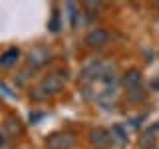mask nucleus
<instances>
[{
	"instance_id": "1",
	"label": "nucleus",
	"mask_w": 159,
	"mask_h": 149,
	"mask_svg": "<svg viewBox=\"0 0 159 149\" xmlns=\"http://www.w3.org/2000/svg\"><path fill=\"white\" fill-rule=\"evenodd\" d=\"M76 135L70 131H56L46 139V149H72Z\"/></svg>"
},
{
	"instance_id": "2",
	"label": "nucleus",
	"mask_w": 159,
	"mask_h": 149,
	"mask_svg": "<svg viewBox=\"0 0 159 149\" xmlns=\"http://www.w3.org/2000/svg\"><path fill=\"white\" fill-rule=\"evenodd\" d=\"M64 88V78L60 76V74H50L42 79V84H40V92H44V96H48V93H58L62 92Z\"/></svg>"
},
{
	"instance_id": "3",
	"label": "nucleus",
	"mask_w": 159,
	"mask_h": 149,
	"mask_svg": "<svg viewBox=\"0 0 159 149\" xmlns=\"http://www.w3.org/2000/svg\"><path fill=\"white\" fill-rule=\"evenodd\" d=\"M50 56H52V54H50L48 48L36 46V48L30 50V54H28V64L32 68H40V66H44V64L50 62Z\"/></svg>"
},
{
	"instance_id": "4",
	"label": "nucleus",
	"mask_w": 159,
	"mask_h": 149,
	"mask_svg": "<svg viewBox=\"0 0 159 149\" xmlns=\"http://www.w3.org/2000/svg\"><path fill=\"white\" fill-rule=\"evenodd\" d=\"M89 141H92L96 147L106 149L109 143H111V137H109V131H107V129L96 127V129H92V131H89Z\"/></svg>"
},
{
	"instance_id": "5",
	"label": "nucleus",
	"mask_w": 159,
	"mask_h": 149,
	"mask_svg": "<svg viewBox=\"0 0 159 149\" xmlns=\"http://www.w3.org/2000/svg\"><path fill=\"white\" fill-rule=\"evenodd\" d=\"M107 40H109L107 30H103V28H93L92 32H88L86 44H89V46H103V44H107Z\"/></svg>"
},
{
	"instance_id": "6",
	"label": "nucleus",
	"mask_w": 159,
	"mask_h": 149,
	"mask_svg": "<svg viewBox=\"0 0 159 149\" xmlns=\"http://www.w3.org/2000/svg\"><path fill=\"white\" fill-rule=\"evenodd\" d=\"M141 79H143V74L139 72L137 68H131V70H127V72L123 74L121 82H123V86L127 89H135V88L141 86Z\"/></svg>"
},
{
	"instance_id": "7",
	"label": "nucleus",
	"mask_w": 159,
	"mask_h": 149,
	"mask_svg": "<svg viewBox=\"0 0 159 149\" xmlns=\"http://www.w3.org/2000/svg\"><path fill=\"white\" fill-rule=\"evenodd\" d=\"M4 129L10 133V135H18L22 133V123H20V117L18 115H8L4 119Z\"/></svg>"
},
{
	"instance_id": "8",
	"label": "nucleus",
	"mask_w": 159,
	"mask_h": 149,
	"mask_svg": "<svg viewBox=\"0 0 159 149\" xmlns=\"http://www.w3.org/2000/svg\"><path fill=\"white\" fill-rule=\"evenodd\" d=\"M20 56V52H18V48H8L6 52L0 56V66L2 68H10V66H14L16 64V60Z\"/></svg>"
},
{
	"instance_id": "9",
	"label": "nucleus",
	"mask_w": 159,
	"mask_h": 149,
	"mask_svg": "<svg viewBox=\"0 0 159 149\" xmlns=\"http://www.w3.org/2000/svg\"><path fill=\"white\" fill-rule=\"evenodd\" d=\"M109 137H111V141L116 139L119 145H123V143H127V131L123 129L121 125H113L111 131H109Z\"/></svg>"
},
{
	"instance_id": "10",
	"label": "nucleus",
	"mask_w": 159,
	"mask_h": 149,
	"mask_svg": "<svg viewBox=\"0 0 159 149\" xmlns=\"http://www.w3.org/2000/svg\"><path fill=\"white\" fill-rule=\"evenodd\" d=\"M127 97L131 99V102H139V99L145 97V93H143L139 88H135V89H129V92H127Z\"/></svg>"
},
{
	"instance_id": "11",
	"label": "nucleus",
	"mask_w": 159,
	"mask_h": 149,
	"mask_svg": "<svg viewBox=\"0 0 159 149\" xmlns=\"http://www.w3.org/2000/svg\"><path fill=\"white\" fill-rule=\"evenodd\" d=\"M48 28L52 30V32H58V30H60V14L58 12H54V16H52V20H50Z\"/></svg>"
},
{
	"instance_id": "12",
	"label": "nucleus",
	"mask_w": 159,
	"mask_h": 149,
	"mask_svg": "<svg viewBox=\"0 0 159 149\" xmlns=\"http://www.w3.org/2000/svg\"><path fill=\"white\" fill-rule=\"evenodd\" d=\"M153 143H155V139H153V135H151V133H147V135L141 139V147H145V149H147V147H151Z\"/></svg>"
},
{
	"instance_id": "13",
	"label": "nucleus",
	"mask_w": 159,
	"mask_h": 149,
	"mask_svg": "<svg viewBox=\"0 0 159 149\" xmlns=\"http://www.w3.org/2000/svg\"><path fill=\"white\" fill-rule=\"evenodd\" d=\"M151 88L155 89V92H159V76H155V78L151 79Z\"/></svg>"
},
{
	"instance_id": "14",
	"label": "nucleus",
	"mask_w": 159,
	"mask_h": 149,
	"mask_svg": "<svg viewBox=\"0 0 159 149\" xmlns=\"http://www.w3.org/2000/svg\"><path fill=\"white\" fill-rule=\"evenodd\" d=\"M4 145H6V139H4V135L0 133V147H4Z\"/></svg>"
}]
</instances>
